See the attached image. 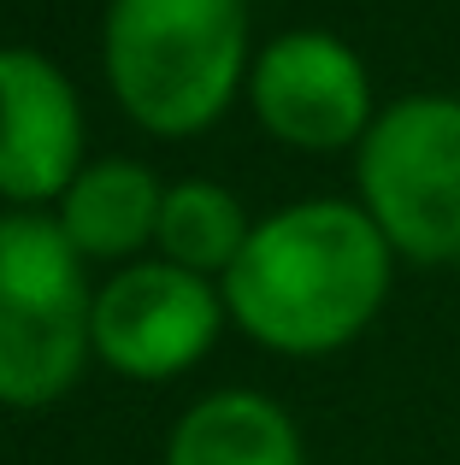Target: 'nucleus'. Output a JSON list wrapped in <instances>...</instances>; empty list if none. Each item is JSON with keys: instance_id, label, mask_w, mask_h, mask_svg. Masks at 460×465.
Returning <instances> with one entry per match:
<instances>
[{"instance_id": "2", "label": "nucleus", "mask_w": 460, "mask_h": 465, "mask_svg": "<svg viewBox=\"0 0 460 465\" xmlns=\"http://www.w3.org/2000/svg\"><path fill=\"white\" fill-rule=\"evenodd\" d=\"M106 89L148 136H201L248 89V0H113Z\"/></svg>"}, {"instance_id": "7", "label": "nucleus", "mask_w": 460, "mask_h": 465, "mask_svg": "<svg viewBox=\"0 0 460 465\" xmlns=\"http://www.w3.org/2000/svg\"><path fill=\"white\" fill-rule=\"evenodd\" d=\"M83 171V106L35 47H0V201L18 213L59 201Z\"/></svg>"}, {"instance_id": "9", "label": "nucleus", "mask_w": 460, "mask_h": 465, "mask_svg": "<svg viewBox=\"0 0 460 465\" xmlns=\"http://www.w3.org/2000/svg\"><path fill=\"white\" fill-rule=\"evenodd\" d=\"M165 465H307V442L272 395L219 389L177 419Z\"/></svg>"}, {"instance_id": "5", "label": "nucleus", "mask_w": 460, "mask_h": 465, "mask_svg": "<svg viewBox=\"0 0 460 465\" xmlns=\"http://www.w3.org/2000/svg\"><path fill=\"white\" fill-rule=\"evenodd\" d=\"M248 106L272 142L295 153H355L378 118L372 71L331 30H284L254 54Z\"/></svg>"}, {"instance_id": "3", "label": "nucleus", "mask_w": 460, "mask_h": 465, "mask_svg": "<svg viewBox=\"0 0 460 465\" xmlns=\"http://www.w3.org/2000/svg\"><path fill=\"white\" fill-rule=\"evenodd\" d=\"M59 218L0 213V407H47L95 353V289Z\"/></svg>"}, {"instance_id": "4", "label": "nucleus", "mask_w": 460, "mask_h": 465, "mask_svg": "<svg viewBox=\"0 0 460 465\" xmlns=\"http://www.w3.org/2000/svg\"><path fill=\"white\" fill-rule=\"evenodd\" d=\"M355 201L395 260L460 265V94L414 89L378 106L355 148Z\"/></svg>"}, {"instance_id": "6", "label": "nucleus", "mask_w": 460, "mask_h": 465, "mask_svg": "<svg viewBox=\"0 0 460 465\" xmlns=\"http://www.w3.org/2000/svg\"><path fill=\"white\" fill-rule=\"evenodd\" d=\"M225 289L201 272H184L172 260H136L106 289H95V353L118 377L160 383L213 353L225 330Z\"/></svg>"}, {"instance_id": "8", "label": "nucleus", "mask_w": 460, "mask_h": 465, "mask_svg": "<svg viewBox=\"0 0 460 465\" xmlns=\"http://www.w3.org/2000/svg\"><path fill=\"white\" fill-rule=\"evenodd\" d=\"M165 183L142 159H95L59 194V230L83 260H136L160 236Z\"/></svg>"}, {"instance_id": "10", "label": "nucleus", "mask_w": 460, "mask_h": 465, "mask_svg": "<svg viewBox=\"0 0 460 465\" xmlns=\"http://www.w3.org/2000/svg\"><path fill=\"white\" fill-rule=\"evenodd\" d=\"M248 213L242 201L225 189V183H207V177H189L177 189H165V206H160V260L184 265V272H201V277H219L236 265L242 242H248Z\"/></svg>"}, {"instance_id": "1", "label": "nucleus", "mask_w": 460, "mask_h": 465, "mask_svg": "<svg viewBox=\"0 0 460 465\" xmlns=\"http://www.w3.org/2000/svg\"><path fill=\"white\" fill-rule=\"evenodd\" d=\"M395 248L360 201L319 194L265 213L236 265L219 277L225 312L242 336L284 360L343 353L378 324L395 283Z\"/></svg>"}]
</instances>
